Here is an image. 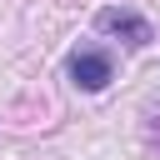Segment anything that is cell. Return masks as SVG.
Wrapping results in <instances>:
<instances>
[{"label":"cell","instance_id":"obj_2","mask_svg":"<svg viewBox=\"0 0 160 160\" xmlns=\"http://www.w3.org/2000/svg\"><path fill=\"white\" fill-rule=\"evenodd\" d=\"M70 80H75L80 90H105V80H110V55H100V50L70 55Z\"/></svg>","mask_w":160,"mask_h":160},{"label":"cell","instance_id":"obj_1","mask_svg":"<svg viewBox=\"0 0 160 160\" xmlns=\"http://www.w3.org/2000/svg\"><path fill=\"white\" fill-rule=\"evenodd\" d=\"M100 30H105V35H120L125 45H150V40H155L150 20H140L135 10H100Z\"/></svg>","mask_w":160,"mask_h":160}]
</instances>
